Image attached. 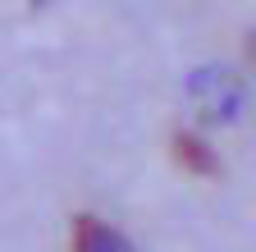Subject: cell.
<instances>
[{"label": "cell", "mask_w": 256, "mask_h": 252, "mask_svg": "<svg viewBox=\"0 0 256 252\" xmlns=\"http://www.w3.org/2000/svg\"><path fill=\"white\" fill-rule=\"evenodd\" d=\"M174 156H178V165L183 170H192V174H215V151L197 138V133H178L174 138Z\"/></svg>", "instance_id": "2"}, {"label": "cell", "mask_w": 256, "mask_h": 252, "mask_svg": "<svg viewBox=\"0 0 256 252\" xmlns=\"http://www.w3.org/2000/svg\"><path fill=\"white\" fill-rule=\"evenodd\" d=\"M74 252H138L119 229H110L96 215H78L74 220Z\"/></svg>", "instance_id": "1"}]
</instances>
